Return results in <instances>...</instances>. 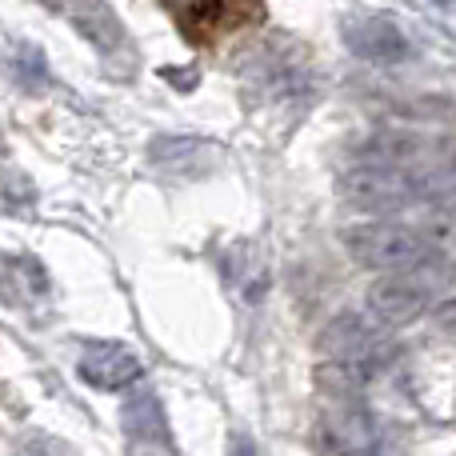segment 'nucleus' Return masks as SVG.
I'll list each match as a JSON object with an SVG mask.
<instances>
[{"instance_id":"3","label":"nucleus","mask_w":456,"mask_h":456,"mask_svg":"<svg viewBox=\"0 0 456 456\" xmlns=\"http://www.w3.org/2000/svg\"><path fill=\"white\" fill-rule=\"evenodd\" d=\"M321 348L329 361L353 364V369H364V372H372L388 356V340H385L380 321L361 316V313L337 316V321L321 332Z\"/></svg>"},{"instance_id":"9","label":"nucleus","mask_w":456,"mask_h":456,"mask_svg":"<svg viewBox=\"0 0 456 456\" xmlns=\"http://www.w3.org/2000/svg\"><path fill=\"white\" fill-rule=\"evenodd\" d=\"M48 297H53V281L37 256L0 252V305L12 313H32V308H45Z\"/></svg>"},{"instance_id":"1","label":"nucleus","mask_w":456,"mask_h":456,"mask_svg":"<svg viewBox=\"0 0 456 456\" xmlns=\"http://www.w3.org/2000/svg\"><path fill=\"white\" fill-rule=\"evenodd\" d=\"M348 252L356 256V265L372 268V273H412L428 260L433 244L409 224L393 221H369L348 228Z\"/></svg>"},{"instance_id":"10","label":"nucleus","mask_w":456,"mask_h":456,"mask_svg":"<svg viewBox=\"0 0 456 456\" xmlns=\"http://www.w3.org/2000/svg\"><path fill=\"white\" fill-rule=\"evenodd\" d=\"M345 45L353 48L361 61H372V64L404 61V53H409L404 32L396 28V20H388V16H356V20H348Z\"/></svg>"},{"instance_id":"4","label":"nucleus","mask_w":456,"mask_h":456,"mask_svg":"<svg viewBox=\"0 0 456 456\" xmlns=\"http://www.w3.org/2000/svg\"><path fill=\"white\" fill-rule=\"evenodd\" d=\"M321 444L332 456H380V436L361 396H329L321 412Z\"/></svg>"},{"instance_id":"15","label":"nucleus","mask_w":456,"mask_h":456,"mask_svg":"<svg viewBox=\"0 0 456 456\" xmlns=\"http://www.w3.org/2000/svg\"><path fill=\"white\" fill-rule=\"evenodd\" d=\"M228 456H260L248 433H232L228 436Z\"/></svg>"},{"instance_id":"7","label":"nucleus","mask_w":456,"mask_h":456,"mask_svg":"<svg viewBox=\"0 0 456 456\" xmlns=\"http://www.w3.org/2000/svg\"><path fill=\"white\" fill-rule=\"evenodd\" d=\"M77 372H80V380L93 388L125 393V388H133L136 380L144 377V364L136 361V353H128V348L117 345V340H85Z\"/></svg>"},{"instance_id":"14","label":"nucleus","mask_w":456,"mask_h":456,"mask_svg":"<svg viewBox=\"0 0 456 456\" xmlns=\"http://www.w3.org/2000/svg\"><path fill=\"white\" fill-rule=\"evenodd\" d=\"M16 456H80V452L72 449L64 436L28 428V433H20V441H16Z\"/></svg>"},{"instance_id":"16","label":"nucleus","mask_w":456,"mask_h":456,"mask_svg":"<svg viewBox=\"0 0 456 456\" xmlns=\"http://www.w3.org/2000/svg\"><path fill=\"white\" fill-rule=\"evenodd\" d=\"M160 4H168V8H176V12H181V8L189 4V0H160Z\"/></svg>"},{"instance_id":"11","label":"nucleus","mask_w":456,"mask_h":456,"mask_svg":"<svg viewBox=\"0 0 456 456\" xmlns=\"http://www.w3.org/2000/svg\"><path fill=\"white\" fill-rule=\"evenodd\" d=\"M149 160L168 176H205L216 160V144L200 136H160L149 144Z\"/></svg>"},{"instance_id":"13","label":"nucleus","mask_w":456,"mask_h":456,"mask_svg":"<svg viewBox=\"0 0 456 456\" xmlns=\"http://www.w3.org/2000/svg\"><path fill=\"white\" fill-rule=\"evenodd\" d=\"M4 72H8V80H12L20 93H45L48 80H53V77H48L45 53H40L32 40H12V45H8Z\"/></svg>"},{"instance_id":"8","label":"nucleus","mask_w":456,"mask_h":456,"mask_svg":"<svg viewBox=\"0 0 456 456\" xmlns=\"http://www.w3.org/2000/svg\"><path fill=\"white\" fill-rule=\"evenodd\" d=\"M120 428H125L133 456H173V433H168L165 404L157 393L128 396L120 404Z\"/></svg>"},{"instance_id":"2","label":"nucleus","mask_w":456,"mask_h":456,"mask_svg":"<svg viewBox=\"0 0 456 456\" xmlns=\"http://www.w3.org/2000/svg\"><path fill=\"white\" fill-rule=\"evenodd\" d=\"M420 197V181L396 173L388 165H364L340 176V200L361 213H393Z\"/></svg>"},{"instance_id":"12","label":"nucleus","mask_w":456,"mask_h":456,"mask_svg":"<svg viewBox=\"0 0 456 456\" xmlns=\"http://www.w3.org/2000/svg\"><path fill=\"white\" fill-rule=\"evenodd\" d=\"M420 313H425V292H420L417 284L401 281V276H396V281H377L369 289V316L388 324V329L412 324Z\"/></svg>"},{"instance_id":"6","label":"nucleus","mask_w":456,"mask_h":456,"mask_svg":"<svg viewBox=\"0 0 456 456\" xmlns=\"http://www.w3.org/2000/svg\"><path fill=\"white\" fill-rule=\"evenodd\" d=\"M176 20L192 45H213L224 32L265 20V0H189Z\"/></svg>"},{"instance_id":"17","label":"nucleus","mask_w":456,"mask_h":456,"mask_svg":"<svg viewBox=\"0 0 456 456\" xmlns=\"http://www.w3.org/2000/svg\"><path fill=\"white\" fill-rule=\"evenodd\" d=\"M37 4H45V8H64V0H37Z\"/></svg>"},{"instance_id":"5","label":"nucleus","mask_w":456,"mask_h":456,"mask_svg":"<svg viewBox=\"0 0 456 456\" xmlns=\"http://www.w3.org/2000/svg\"><path fill=\"white\" fill-rule=\"evenodd\" d=\"M64 12H69L72 28H77L104 61L117 64L120 72L133 69L136 48H133V40H128V28L104 0H64Z\"/></svg>"}]
</instances>
